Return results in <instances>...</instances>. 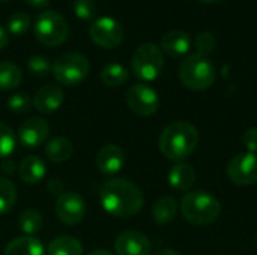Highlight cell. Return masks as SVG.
<instances>
[{
    "label": "cell",
    "instance_id": "cell-1",
    "mask_svg": "<svg viewBox=\"0 0 257 255\" xmlns=\"http://www.w3.org/2000/svg\"><path fill=\"white\" fill-rule=\"evenodd\" d=\"M102 209L114 218H130L139 213L145 198L137 185L126 179H111L99 186Z\"/></svg>",
    "mask_w": 257,
    "mask_h": 255
},
{
    "label": "cell",
    "instance_id": "cell-2",
    "mask_svg": "<svg viewBox=\"0 0 257 255\" xmlns=\"http://www.w3.org/2000/svg\"><path fill=\"white\" fill-rule=\"evenodd\" d=\"M199 144V131L188 122H173L167 125L158 138L161 153L176 162L188 158Z\"/></svg>",
    "mask_w": 257,
    "mask_h": 255
},
{
    "label": "cell",
    "instance_id": "cell-3",
    "mask_svg": "<svg viewBox=\"0 0 257 255\" xmlns=\"http://www.w3.org/2000/svg\"><path fill=\"white\" fill-rule=\"evenodd\" d=\"M181 213L185 221L197 227H206L215 222L221 213L220 201L209 192L191 191L182 197Z\"/></svg>",
    "mask_w": 257,
    "mask_h": 255
},
{
    "label": "cell",
    "instance_id": "cell-4",
    "mask_svg": "<svg viewBox=\"0 0 257 255\" xmlns=\"http://www.w3.org/2000/svg\"><path fill=\"white\" fill-rule=\"evenodd\" d=\"M215 77L217 71L214 62L208 56L199 53L188 54L179 66V80L190 90L202 92L209 89L214 84Z\"/></svg>",
    "mask_w": 257,
    "mask_h": 255
},
{
    "label": "cell",
    "instance_id": "cell-5",
    "mask_svg": "<svg viewBox=\"0 0 257 255\" xmlns=\"http://www.w3.org/2000/svg\"><path fill=\"white\" fill-rule=\"evenodd\" d=\"M33 33L42 45L57 47L68 39L69 24L59 12L47 9L38 14L33 24Z\"/></svg>",
    "mask_w": 257,
    "mask_h": 255
},
{
    "label": "cell",
    "instance_id": "cell-6",
    "mask_svg": "<svg viewBox=\"0 0 257 255\" xmlns=\"http://www.w3.org/2000/svg\"><path fill=\"white\" fill-rule=\"evenodd\" d=\"M89 71L90 63L87 57L75 51L65 53L60 57H57L51 68L56 81L68 87L80 84L89 75Z\"/></svg>",
    "mask_w": 257,
    "mask_h": 255
},
{
    "label": "cell",
    "instance_id": "cell-7",
    "mask_svg": "<svg viewBox=\"0 0 257 255\" xmlns=\"http://www.w3.org/2000/svg\"><path fill=\"white\" fill-rule=\"evenodd\" d=\"M133 74L143 81H155L164 69V56L160 47L146 42L142 44L131 59Z\"/></svg>",
    "mask_w": 257,
    "mask_h": 255
},
{
    "label": "cell",
    "instance_id": "cell-8",
    "mask_svg": "<svg viewBox=\"0 0 257 255\" xmlns=\"http://www.w3.org/2000/svg\"><path fill=\"white\" fill-rule=\"evenodd\" d=\"M89 35L93 44L101 48H116L123 41L122 24L111 17H99L92 21L89 27Z\"/></svg>",
    "mask_w": 257,
    "mask_h": 255
},
{
    "label": "cell",
    "instance_id": "cell-9",
    "mask_svg": "<svg viewBox=\"0 0 257 255\" xmlns=\"http://www.w3.org/2000/svg\"><path fill=\"white\" fill-rule=\"evenodd\" d=\"M126 104L130 110L139 116H152L160 107L158 93L146 84H134L126 92Z\"/></svg>",
    "mask_w": 257,
    "mask_h": 255
},
{
    "label": "cell",
    "instance_id": "cell-10",
    "mask_svg": "<svg viewBox=\"0 0 257 255\" xmlns=\"http://www.w3.org/2000/svg\"><path fill=\"white\" fill-rule=\"evenodd\" d=\"M229 179L239 186H250L257 182V155L244 152L233 156L227 165Z\"/></svg>",
    "mask_w": 257,
    "mask_h": 255
},
{
    "label": "cell",
    "instance_id": "cell-11",
    "mask_svg": "<svg viewBox=\"0 0 257 255\" xmlns=\"http://www.w3.org/2000/svg\"><path fill=\"white\" fill-rule=\"evenodd\" d=\"M56 216L66 225L80 224L86 215V203L78 192H63L56 200Z\"/></svg>",
    "mask_w": 257,
    "mask_h": 255
},
{
    "label": "cell",
    "instance_id": "cell-12",
    "mask_svg": "<svg viewBox=\"0 0 257 255\" xmlns=\"http://www.w3.org/2000/svg\"><path fill=\"white\" fill-rule=\"evenodd\" d=\"M50 134L48 123L41 117L27 119L18 129V140L27 149H35L42 146Z\"/></svg>",
    "mask_w": 257,
    "mask_h": 255
},
{
    "label": "cell",
    "instance_id": "cell-13",
    "mask_svg": "<svg viewBox=\"0 0 257 255\" xmlns=\"http://www.w3.org/2000/svg\"><path fill=\"white\" fill-rule=\"evenodd\" d=\"M114 249L117 255H151L152 245L143 233L128 230L117 236Z\"/></svg>",
    "mask_w": 257,
    "mask_h": 255
},
{
    "label": "cell",
    "instance_id": "cell-14",
    "mask_svg": "<svg viewBox=\"0 0 257 255\" xmlns=\"http://www.w3.org/2000/svg\"><path fill=\"white\" fill-rule=\"evenodd\" d=\"M63 90L60 86L57 84H45L42 86L35 98H33V107L42 113V114H50V113H54L62 104H63Z\"/></svg>",
    "mask_w": 257,
    "mask_h": 255
},
{
    "label": "cell",
    "instance_id": "cell-15",
    "mask_svg": "<svg viewBox=\"0 0 257 255\" xmlns=\"http://www.w3.org/2000/svg\"><path fill=\"white\" fill-rule=\"evenodd\" d=\"M125 164V152L116 144L104 146L96 155V167L99 173L105 176H113L122 170Z\"/></svg>",
    "mask_w": 257,
    "mask_h": 255
},
{
    "label": "cell",
    "instance_id": "cell-16",
    "mask_svg": "<svg viewBox=\"0 0 257 255\" xmlns=\"http://www.w3.org/2000/svg\"><path fill=\"white\" fill-rule=\"evenodd\" d=\"M191 48V38L184 30H169L161 38V51L170 57H182Z\"/></svg>",
    "mask_w": 257,
    "mask_h": 255
},
{
    "label": "cell",
    "instance_id": "cell-17",
    "mask_svg": "<svg viewBox=\"0 0 257 255\" xmlns=\"http://www.w3.org/2000/svg\"><path fill=\"white\" fill-rule=\"evenodd\" d=\"M196 170L187 162L175 164L169 171V185L175 191H188L196 182Z\"/></svg>",
    "mask_w": 257,
    "mask_h": 255
},
{
    "label": "cell",
    "instance_id": "cell-18",
    "mask_svg": "<svg viewBox=\"0 0 257 255\" xmlns=\"http://www.w3.org/2000/svg\"><path fill=\"white\" fill-rule=\"evenodd\" d=\"M45 162L39 156H27L18 167L20 179L27 185H36L45 177Z\"/></svg>",
    "mask_w": 257,
    "mask_h": 255
},
{
    "label": "cell",
    "instance_id": "cell-19",
    "mask_svg": "<svg viewBox=\"0 0 257 255\" xmlns=\"http://www.w3.org/2000/svg\"><path fill=\"white\" fill-rule=\"evenodd\" d=\"M3 255H45V249L36 237L20 236L6 245Z\"/></svg>",
    "mask_w": 257,
    "mask_h": 255
},
{
    "label": "cell",
    "instance_id": "cell-20",
    "mask_svg": "<svg viewBox=\"0 0 257 255\" xmlns=\"http://www.w3.org/2000/svg\"><path fill=\"white\" fill-rule=\"evenodd\" d=\"M44 152H45V156L48 158V161H51L54 164H60V162H66L72 156L74 146L65 137H54L45 144Z\"/></svg>",
    "mask_w": 257,
    "mask_h": 255
},
{
    "label": "cell",
    "instance_id": "cell-21",
    "mask_svg": "<svg viewBox=\"0 0 257 255\" xmlns=\"http://www.w3.org/2000/svg\"><path fill=\"white\" fill-rule=\"evenodd\" d=\"M176 213H178V201L172 195L161 197L152 207V218L160 225H166L172 222Z\"/></svg>",
    "mask_w": 257,
    "mask_h": 255
},
{
    "label": "cell",
    "instance_id": "cell-22",
    "mask_svg": "<svg viewBox=\"0 0 257 255\" xmlns=\"http://www.w3.org/2000/svg\"><path fill=\"white\" fill-rule=\"evenodd\" d=\"M48 255H83L81 243L71 236L56 237L47 249Z\"/></svg>",
    "mask_w": 257,
    "mask_h": 255
},
{
    "label": "cell",
    "instance_id": "cell-23",
    "mask_svg": "<svg viewBox=\"0 0 257 255\" xmlns=\"http://www.w3.org/2000/svg\"><path fill=\"white\" fill-rule=\"evenodd\" d=\"M23 72L11 62H0V92H8L21 84Z\"/></svg>",
    "mask_w": 257,
    "mask_h": 255
},
{
    "label": "cell",
    "instance_id": "cell-24",
    "mask_svg": "<svg viewBox=\"0 0 257 255\" xmlns=\"http://www.w3.org/2000/svg\"><path fill=\"white\" fill-rule=\"evenodd\" d=\"M99 77H101L102 84H105L107 87H119L126 83L130 72L120 63H110L102 68Z\"/></svg>",
    "mask_w": 257,
    "mask_h": 255
},
{
    "label": "cell",
    "instance_id": "cell-25",
    "mask_svg": "<svg viewBox=\"0 0 257 255\" xmlns=\"http://www.w3.org/2000/svg\"><path fill=\"white\" fill-rule=\"evenodd\" d=\"M20 230L24 233V236H35L42 230V216L36 210H24L20 216Z\"/></svg>",
    "mask_w": 257,
    "mask_h": 255
},
{
    "label": "cell",
    "instance_id": "cell-26",
    "mask_svg": "<svg viewBox=\"0 0 257 255\" xmlns=\"http://www.w3.org/2000/svg\"><path fill=\"white\" fill-rule=\"evenodd\" d=\"M17 200V188L8 179H0V215L8 213Z\"/></svg>",
    "mask_w": 257,
    "mask_h": 255
},
{
    "label": "cell",
    "instance_id": "cell-27",
    "mask_svg": "<svg viewBox=\"0 0 257 255\" xmlns=\"http://www.w3.org/2000/svg\"><path fill=\"white\" fill-rule=\"evenodd\" d=\"M32 24V20L29 17V14L26 12H15L12 14L8 21H6V29H8V33H12V35H24L29 27Z\"/></svg>",
    "mask_w": 257,
    "mask_h": 255
},
{
    "label": "cell",
    "instance_id": "cell-28",
    "mask_svg": "<svg viewBox=\"0 0 257 255\" xmlns=\"http://www.w3.org/2000/svg\"><path fill=\"white\" fill-rule=\"evenodd\" d=\"M15 150V134L14 131L0 122V159L9 158Z\"/></svg>",
    "mask_w": 257,
    "mask_h": 255
},
{
    "label": "cell",
    "instance_id": "cell-29",
    "mask_svg": "<svg viewBox=\"0 0 257 255\" xmlns=\"http://www.w3.org/2000/svg\"><path fill=\"white\" fill-rule=\"evenodd\" d=\"M74 14L83 21L95 20L98 14L95 0H74Z\"/></svg>",
    "mask_w": 257,
    "mask_h": 255
},
{
    "label": "cell",
    "instance_id": "cell-30",
    "mask_svg": "<svg viewBox=\"0 0 257 255\" xmlns=\"http://www.w3.org/2000/svg\"><path fill=\"white\" fill-rule=\"evenodd\" d=\"M6 105H8L9 111L17 113V114H23V113H27L30 110L33 102L27 93H14L12 96L8 98Z\"/></svg>",
    "mask_w": 257,
    "mask_h": 255
},
{
    "label": "cell",
    "instance_id": "cell-31",
    "mask_svg": "<svg viewBox=\"0 0 257 255\" xmlns=\"http://www.w3.org/2000/svg\"><path fill=\"white\" fill-rule=\"evenodd\" d=\"M27 68H29V71H30L33 75H36V77H45V75L51 71L53 65H51V62H50L45 56L36 54V56H32V57L29 59Z\"/></svg>",
    "mask_w": 257,
    "mask_h": 255
},
{
    "label": "cell",
    "instance_id": "cell-32",
    "mask_svg": "<svg viewBox=\"0 0 257 255\" xmlns=\"http://www.w3.org/2000/svg\"><path fill=\"white\" fill-rule=\"evenodd\" d=\"M215 47H217V39L211 32H202L197 35V38H196V50L197 51L196 53L208 56L215 50Z\"/></svg>",
    "mask_w": 257,
    "mask_h": 255
},
{
    "label": "cell",
    "instance_id": "cell-33",
    "mask_svg": "<svg viewBox=\"0 0 257 255\" xmlns=\"http://www.w3.org/2000/svg\"><path fill=\"white\" fill-rule=\"evenodd\" d=\"M242 143L247 147V152L256 153L257 152V128H250L244 132Z\"/></svg>",
    "mask_w": 257,
    "mask_h": 255
},
{
    "label": "cell",
    "instance_id": "cell-34",
    "mask_svg": "<svg viewBox=\"0 0 257 255\" xmlns=\"http://www.w3.org/2000/svg\"><path fill=\"white\" fill-rule=\"evenodd\" d=\"M0 167H2V171H3L5 174H14V173H15V164H14V161L9 159V158L2 159Z\"/></svg>",
    "mask_w": 257,
    "mask_h": 255
},
{
    "label": "cell",
    "instance_id": "cell-35",
    "mask_svg": "<svg viewBox=\"0 0 257 255\" xmlns=\"http://www.w3.org/2000/svg\"><path fill=\"white\" fill-rule=\"evenodd\" d=\"M48 189H50L53 194H56L57 197H59L60 194H63V185H62L60 180H57V179H53V180L48 182Z\"/></svg>",
    "mask_w": 257,
    "mask_h": 255
},
{
    "label": "cell",
    "instance_id": "cell-36",
    "mask_svg": "<svg viewBox=\"0 0 257 255\" xmlns=\"http://www.w3.org/2000/svg\"><path fill=\"white\" fill-rule=\"evenodd\" d=\"M24 2L35 9H44L50 5V0H24Z\"/></svg>",
    "mask_w": 257,
    "mask_h": 255
},
{
    "label": "cell",
    "instance_id": "cell-37",
    "mask_svg": "<svg viewBox=\"0 0 257 255\" xmlns=\"http://www.w3.org/2000/svg\"><path fill=\"white\" fill-rule=\"evenodd\" d=\"M8 42H9V33L0 26V50H3Z\"/></svg>",
    "mask_w": 257,
    "mask_h": 255
},
{
    "label": "cell",
    "instance_id": "cell-38",
    "mask_svg": "<svg viewBox=\"0 0 257 255\" xmlns=\"http://www.w3.org/2000/svg\"><path fill=\"white\" fill-rule=\"evenodd\" d=\"M154 255H179L176 251H173V249H161V251H158V252H155Z\"/></svg>",
    "mask_w": 257,
    "mask_h": 255
},
{
    "label": "cell",
    "instance_id": "cell-39",
    "mask_svg": "<svg viewBox=\"0 0 257 255\" xmlns=\"http://www.w3.org/2000/svg\"><path fill=\"white\" fill-rule=\"evenodd\" d=\"M87 255H113L110 251H107V249H96V251H92V252H89Z\"/></svg>",
    "mask_w": 257,
    "mask_h": 255
},
{
    "label": "cell",
    "instance_id": "cell-40",
    "mask_svg": "<svg viewBox=\"0 0 257 255\" xmlns=\"http://www.w3.org/2000/svg\"><path fill=\"white\" fill-rule=\"evenodd\" d=\"M200 2H203V3H218L221 0H200Z\"/></svg>",
    "mask_w": 257,
    "mask_h": 255
},
{
    "label": "cell",
    "instance_id": "cell-41",
    "mask_svg": "<svg viewBox=\"0 0 257 255\" xmlns=\"http://www.w3.org/2000/svg\"><path fill=\"white\" fill-rule=\"evenodd\" d=\"M5 2H9V0H0V3H5Z\"/></svg>",
    "mask_w": 257,
    "mask_h": 255
}]
</instances>
